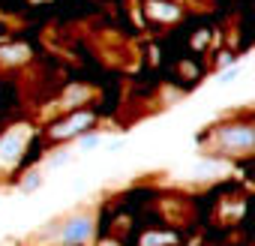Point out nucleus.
I'll return each instance as SVG.
<instances>
[{
  "label": "nucleus",
  "mask_w": 255,
  "mask_h": 246,
  "mask_svg": "<svg viewBox=\"0 0 255 246\" xmlns=\"http://www.w3.org/2000/svg\"><path fill=\"white\" fill-rule=\"evenodd\" d=\"M213 144L228 156H249L255 147V132L249 123H225V126H216Z\"/></svg>",
  "instance_id": "nucleus-1"
},
{
  "label": "nucleus",
  "mask_w": 255,
  "mask_h": 246,
  "mask_svg": "<svg viewBox=\"0 0 255 246\" xmlns=\"http://www.w3.org/2000/svg\"><path fill=\"white\" fill-rule=\"evenodd\" d=\"M171 240H174L171 234H156V231H150V234L141 237V246H162V243H171Z\"/></svg>",
  "instance_id": "nucleus-8"
},
{
  "label": "nucleus",
  "mask_w": 255,
  "mask_h": 246,
  "mask_svg": "<svg viewBox=\"0 0 255 246\" xmlns=\"http://www.w3.org/2000/svg\"><path fill=\"white\" fill-rule=\"evenodd\" d=\"M27 135L30 129L27 126H15L12 132H6L0 138V165H15L24 153V144H27Z\"/></svg>",
  "instance_id": "nucleus-4"
},
{
  "label": "nucleus",
  "mask_w": 255,
  "mask_h": 246,
  "mask_svg": "<svg viewBox=\"0 0 255 246\" xmlns=\"http://www.w3.org/2000/svg\"><path fill=\"white\" fill-rule=\"evenodd\" d=\"M93 126V114L90 111H72L66 120H57L51 126V138H78Z\"/></svg>",
  "instance_id": "nucleus-3"
},
{
  "label": "nucleus",
  "mask_w": 255,
  "mask_h": 246,
  "mask_svg": "<svg viewBox=\"0 0 255 246\" xmlns=\"http://www.w3.org/2000/svg\"><path fill=\"white\" fill-rule=\"evenodd\" d=\"M99 144H102V138H99V135H87V132H84V135L78 138V150H96Z\"/></svg>",
  "instance_id": "nucleus-9"
},
{
  "label": "nucleus",
  "mask_w": 255,
  "mask_h": 246,
  "mask_svg": "<svg viewBox=\"0 0 255 246\" xmlns=\"http://www.w3.org/2000/svg\"><path fill=\"white\" fill-rule=\"evenodd\" d=\"M39 183H42V174H36V171H33V174H27V180L21 183V189H24V192H30V189H36Z\"/></svg>",
  "instance_id": "nucleus-10"
},
{
  "label": "nucleus",
  "mask_w": 255,
  "mask_h": 246,
  "mask_svg": "<svg viewBox=\"0 0 255 246\" xmlns=\"http://www.w3.org/2000/svg\"><path fill=\"white\" fill-rule=\"evenodd\" d=\"M147 12H150V18H159V21H174L180 15L171 3H156V0H150V3H147Z\"/></svg>",
  "instance_id": "nucleus-6"
},
{
  "label": "nucleus",
  "mask_w": 255,
  "mask_h": 246,
  "mask_svg": "<svg viewBox=\"0 0 255 246\" xmlns=\"http://www.w3.org/2000/svg\"><path fill=\"white\" fill-rule=\"evenodd\" d=\"M231 60H234V57H231V54H222V57H219V66H228V63H231Z\"/></svg>",
  "instance_id": "nucleus-11"
},
{
  "label": "nucleus",
  "mask_w": 255,
  "mask_h": 246,
  "mask_svg": "<svg viewBox=\"0 0 255 246\" xmlns=\"http://www.w3.org/2000/svg\"><path fill=\"white\" fill-rule=\"evenodd\" d=\"M87 99H90V90H87V87H72V90L60 99V105H63V108H75L78 102H87Z\"/></svg>",
  "instance_id": "nucleus-7"
},
{
  "label": "nucleus",
  "mask_w": 255,
  "mask_h": 246,
  "mask_svg": "<svg viewBox=\"0 0 255 246\" xmlns=\"http://www.w3.org/2000/svg\"><path fill=\"white\" fill-rule=\"evenodd\" d=\"M27 57H30V51L24 45H3L0 48V63H6V66H21V63H27Z\"/></svg>",
  "instance_id": "nucleus-5"
},
{
  "label": "nucleus",
  "mask_w": 255,
  "mask_h": 246,
  "mask_svg": "<svg viewBox=\"0 0 255 246\" xmlns=\"http://www.w3.org/2000/svg\"><path fill=\"white\" fill-rule=\"evenodd\" d=\"M99 246H120V243H114V240H105V243H99Z\"/></svg>",
  "instance_id": "nucleus-12"
},
{
  "label": "nucleus",
  "mask_w": 255,
  "mask_h": 246,
  "mask_svg": "<svg viewBox=\"0 0 255 246\" xmlns=\"http://www.w3.org/2000/svg\"><path fill=\"white\" fill-rule=\"evenodd\" d=\"M57 225H60V231H57L60 246H81V243L93 240V231H96V219L90 213H72Z\"/></svg>",
  "instance_id": "nucleus-2"
}]
</instances>
